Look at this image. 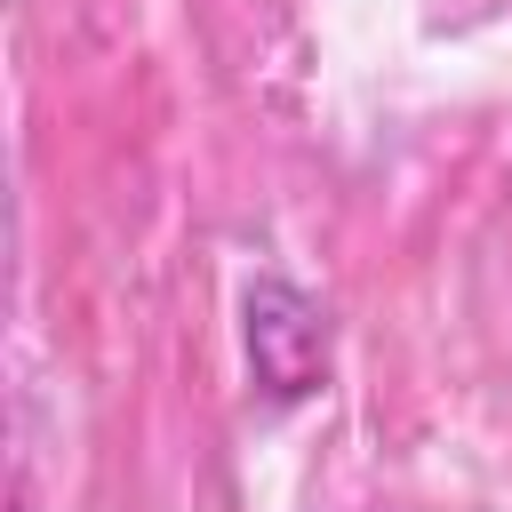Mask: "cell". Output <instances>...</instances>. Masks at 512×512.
<instances>
[{"label":"cell","instance_id":"obj_1","mask_svg":"<svg viewBox=\"0 0 512 512\" xmlns=\"http://www.w3.org/2000/svg\"><path fill=\"white\" fill-rule=\"evenodd\" d=\"M248 368L272 400H304L328 376V320L304 288H288V280L248 288Z\"/></svg>","mask_w":512,"mask_h":512}]
</instances>
